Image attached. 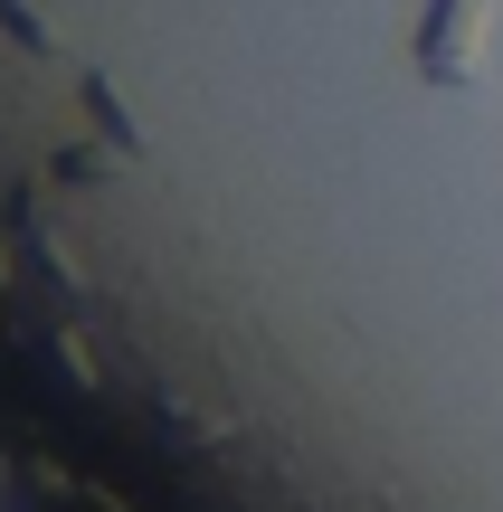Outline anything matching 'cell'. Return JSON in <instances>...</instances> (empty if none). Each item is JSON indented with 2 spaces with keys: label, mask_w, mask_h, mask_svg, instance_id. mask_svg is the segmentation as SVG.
I'll use <instances>...</instances> for the list:
<instances>
[{
  "label": "cell",
  "mask_w": 503,
  "mask_h": 512,
  "mask_svg": "<svg viewBox=\"0 0 503 512\" xmlns=\"http://www.w3.org/2000/svg\"><path fill=\"white\" fill-rule=\"evenodd\" d=\"M475 10H485V0H428V19H418V67H428L437 86H456V76L475 67Z\"/></svg>",
  "instance_id": "cell-1"
}]
</instances>
